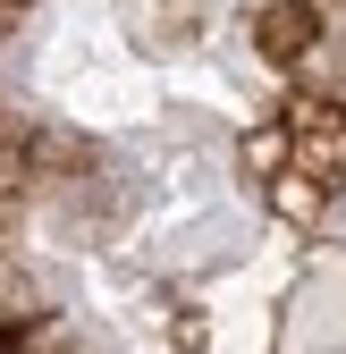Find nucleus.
<instances>
[{"instance_id":"f257e3e1","label":"nucleus","mask_w":346,"mask_h":354,"mask_svg":"<svg viewBox=\"0 0 346 354\" xmlns=\"http://www.w3.org/2000/svg\"><path fill=\"white\" fill-rule=\"evenodd\" d=\"M0 354H346V0H0Z\"/></svg>"}]
</instances>
